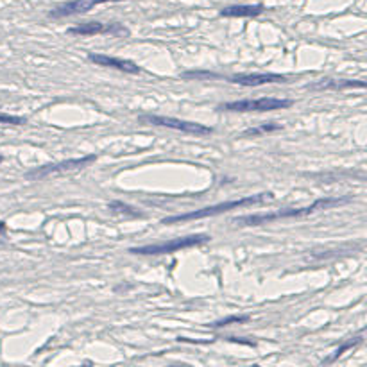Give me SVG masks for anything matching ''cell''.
Listing matches in <instances>:
<instances>
[{"mask_svg": "<svg viewBox=\"0 0 367 367\" xmlns=\"http://www.w3.org/2000/svg\"><path fill=\"white\" fill-rule=\"evenodd\" d=\"M350 199H339V197H322L314 201L312 205L303 206V208H285V210H276V212L269 213H254V215H244L237 217L235 224L238 226H261V224H271L274 220H285V219H299V217L312 215L321 210H328L333 206H340L348 202Z\"/></svg>", "mask_w": 367, "mask_h": 367, "instance_id": "obj_1", "label": "cell"}, {"mask_svg": "<svg viewBox=\"0 0 367 367\" xmlns=\"http://www.w3.org/2000/svg\"><path fill=\"white\" fill-rule=\"evenodd\" d=\"M272 199V192H261L256 195H246V197L235 199V201H226V202H219V205L213 206H206V208L195 210L190 213H183V215H172V217H165L161 219V224L170 226V224H179V222H187V220H199V219H206V217H217L228 213L231 210H238V208H246V206H254V205H261V202Z\"/></svg>", "mask_w": 367, "mask_h": 367, "instance_id": "obj_2", "label": "cell"}, {"mask_svg": "<svg viewBox=\"0 0 367 367\" xmlns=\"http://www.w3.org/2000/svg\"><path fill=\"white\" fill-rule=\"evenodd\" d=\"M212 240L210 235L205 233H195V235H187V237H177L170 238L165 242H158V244H147L140 247H131V254H144V256H156V254H172L181 249H190V247H197L202 244H208Z\"/></svg>", "mask_w": 367, "mask_h": 367, "instance_id": "obj_3", "label": "cell"}, {"mask_svg": "<svg viewBox=\"0 0 367 367\" xmlns=\"http://www.w3.org/2000/svg\"><path fill=\"white\" fill-rule=\"evenodd\" d=\"M294 104L290 99H276V97H260V99H242L219 104L217 110L235 111V113H267V111L287 110Z\"/></svg>", "mask_w": 367, "mask_h": 367, "instance_id": "obj_4", "label": "cell"}, {"mask_svg": "<svg viewBox=\"0 0 367 367\" xmlns=\"http://www.w3.org/2000/svg\"><path fill=\"white\" fill-rule=\"evenodd\" d=\"M140 124H149V126H158V127H169L174 131H181L187 134H195V136H208L213 133V127L205 126L199 122H190V120H181V118L174 117H163V115H140L138 117Z\"/></svg>", "mask_w": 367, "mask_h": 367, "instance_id": "obj_5", "label": "cell"}, {"mask_svg": "<svg viewBox=\"0 0 367 367\" xmlns=\"http://www.w3.org/2000/svg\"><path fill=\"white\" fill-rule=\"evenodd\" d=\"M95 161H97V154H86V156H81V158H70V159H65V161L36 167V169L29 170L27 177H31V179H34V177L43 179V177H49V176H57V174L85 169V167L92 165V163H95Z\"/></svg>", "mask_w": 367, "mask_h": 367, "instance_id": "obj_6", "label": "cell"}, {"mask_svg": "<svg viewBox=\"0 0 367 367\" xmlns=\"http://www.w3.org/2000/svg\"><path fill=\"white\" fill-rule=\"evenodd\" d=\"M68 34L72 36H95V34H110V36H129V29L124 27L118 22L104 24V22H85L68 29Z\"/></svg>", "mask_w": 367, "mask_h": 367, "instance_id": "obj_7", "label": "cell"}, {"mask_svg": "<svg viewBox=\"0 0 367 367\" xmlns=\"http://www.w3.org/2000/svg\"><path fill=\"white\" fill-rule=\"evenodd\" d=\"M108 2H122V0H70V2L59 4L57 7H54L49 13V18L52 20H59V18L67 16H75V14H85L88 11H92L95 6Z\"/></svg>", "mask_w": 367, "mask_h": 367, "instance_id": "obj_8", "label": "cell"}, {"mask_svg": "<svg viewBox=\"0 0 367 367\" xmlns=\"http://www.w3.org/2000/svg\"><path fill=\"white\" fill-rule=\"evenodd\" d=\"M88 59L92 63L99 65V67H106V68H115L118 72L124 74H131V75H138L141 74V68L136 63L129 59H122V57H115V56H108V54H88Z\"/></svg>", "mask_w": 367, "mask_h": 367, "instance_id": "obj_9", "label": "cell"}, {"mask_svg": "<svg viewBox=\"0 0 367 367\" xmlns=\"http://www.w3.org/2000/svg\"><path fill=\"white\" fill-rule=\"evenodd\" d=\"M228 81L240 86H247V88H254V86L276 85V83H289V77L281 74H235L230 75Z\"/></svg>", "mask_w": 367, "mask_h": 367, "instance_id": "obj_10", "label": "cell"}, {"mask_svg": "<svg viewBox=\"0 0 367 367\" xmlns=\"http://www.w3.org/2000/svg\"><path fill=\"white\" fill-rule=\"evenodd\" d=\"M265 11L263 4H235V6H226L219 11L220 16L224 18H254L260 16Z\"/></svg>", "mask_w": 367, "mask_h": 367, "instance_id": "obj_11", "label": "cell"}, {"mask_svg": "<svg viewBox=\"0 0 367 367\" xmlns=\"http://www.w3.org/2000/svg\"><path fill=\"white\" fill-rule=\"evenodd\" d=\"M350 88H365V83L360 79H321V81L314 83L308 86V90H350Z\"/></svg>", "mask_w": 367, "mask_h": 367, "instance_id": "obj_12", "label": "cell"}, {"mask_svg": "<svg viewBox=\"0 0 367 367\" xmlns=\"http://www.w3.org/2000/svg\"><path fill=\"white\" fill-rule=\"evenodd\" d=\"M279 129H283L281 124L263 122V124H260V126H256V127H249V129H246L244 133L240 134V136L242 138H256V136H261V134L274 133V131H279Z\"/></svg>", "mask_w": 367, "mask_h": 367, "instance_id": "obj_13", "label": "cell"}, {"mask_svg": "<svg viewBox=\"0 0 367 367\" xmlns=\"http://www.w3.org/2000/svg\"><path fill=\"white\" fill-rule=\"evenodd\" d=\"M362 339H364V330H362V332H360V335L355 337V340H350V342H346V344H344V346H340L339 350H335V353H333L332 357L328 358V360L322 362V364H332V362H335L339 357H342L344 351L351 350V348H355V346H357V344H360V342H362Z\"/></svg>", "mask_w": 367, "mask_h": 367, "instance_id": "obj_14", "label": "cell"}, {"mask_svg": "<svg viewBox=\"0 0 367 367\" xmlns=\"http://www.w3.org/2000/svg\"><path fill=\"white\" fill-rule=\"evenodd\" d=\"M108 210H111L113 213H122V215H129V217H140L141 213L138 212V210H134L133 206L129 205H124L120 201H113L110 206H108Z\"/></svg>", "mask_w": 367, "mask_h": 367, "instance_id": "obj_15", "label": "cell"}, {"mask_svg": "<svg viewBox=\"0 0 367 367\" xmlns=\"http://www.w3.org/2000/svg\"><path fill=\"white\" fill-rule=\"evenodd\" d=\"M249 315H230V317H224L220 319V321H215L213 322V328H226V326H231V324H244V322L249 321Z\"/></svg>", "mask_w": 367, "mask_h": 367, "instance_id": "obj_16", "label": "cell"}, {"mask_svg": "<svg viewBox=\"0 0 367 367\" xmlns=\"http://www.w3.org/2000/svg\"><path fill=\"white\" fill-rule=\"evenodd\" d=\"M183 79H217L219 74H213V72L208 70H188L185 74H181Z\"/></svg>", "mask_w": 367, "mask_h": 367, "instance_id": "obj_17", "label": "cell"}, {"mask_svg": "<svg viewBox=\"0 0 367 367\" xmlns=\"http://www.w3.org/2000/svg\"><path fill=\"white\" fill-rule=\"evenodd\" d=\"M0 124H4V126H25V124H27V118L18 117V115L0 113Z\"/></svg>", "mask_w": 367, "mask_h": 367, "instance_id": "obj_18", "label": "cell"}, {"mask_svg": "<svg viewBox=\"0 0 367 367\" xmlns=\"http://www.w3.org/2000/svg\"><path fill=\"white\" fill-rule=\"evenodd\" d=\"M7 231V224L4 220H0V235H4Z\"/></svg>", "mask_w": 367, "mask_h": 367, "instance_id": "obj_19", "label": "cell"}, {"mask_svg": "<svg viewBox=\"0 0 367 367\" xmlns=\"http://www.w3.org/2000/svg\"><path fill=\"white\" fill-rule=\"evenodd\" d=\"M2 161H4V156H2V154H0V165H2Z\"/></svg>", "mask_w": 367, "mask_h": 367, "instance_id": "obj_20", "label": "cell"}]
</instances>
